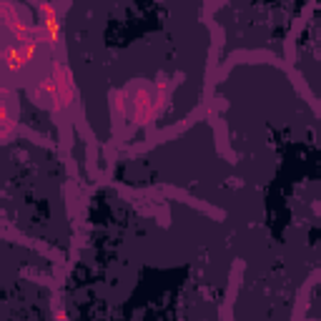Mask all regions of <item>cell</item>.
I'll list each match as a JSON object with an SVG mask.
<instances>
[{
	"mask_svg": "<svg viewBox=\"0 0 321 321\" xmlns=\"http://www.w3.org/2000/svg\"><path fill=\"white\" fill-rule=\"evenodd\" d=\"M38 48H30V46H20V43H15V46L5 48L3 55H0V63H3V68L8 71H20L25 66V63L35 55Z\"/></svg>",
	"mask_w": 321,
	"mask_h": 321,
	"instance_id": "6da1fadb",
	"label": "cell"
}]
</instances>
